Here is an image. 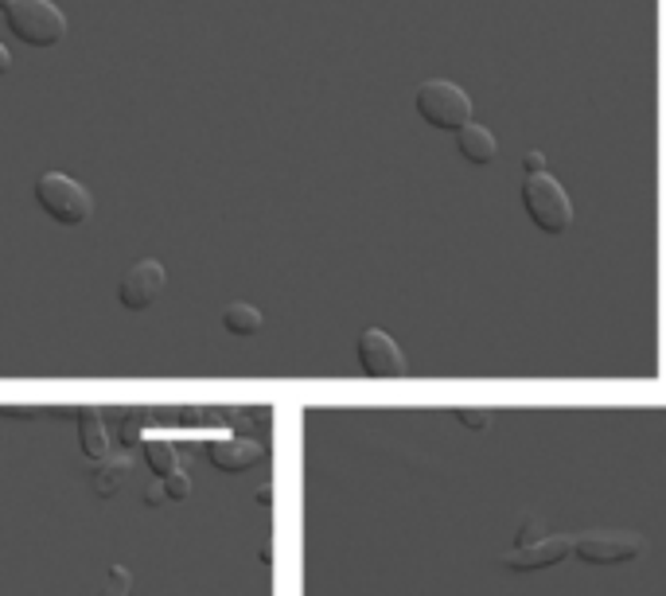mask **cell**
I'll list each match as a JSON object with an SVG mask.
<instances>
[{"label": "cell", "mask_w": 666, "mask_h": 596, "mask_svg": "<svg viewBox=\"0 0 666 596\" xmlns=\"http://www.w3.org/2000/svg\"><path fill=\"white\" fill-rule=\"evenodd\" d=\"M36 203L59 226H82L94 214V196L79 179L62 176V172H44L36 179Z\"/></svg>", "instance_id": "1"}, {"label": "cell", "mask_w": 666, "mask_h": 596, "mask_svg": "<svg viewBox=\"0 0 666 596\" xmlns=\"http://www.w3.org/2000/svg\"><path fill=\"white\" fill-rule=\"evenodd\" d=\"M523 207H526V219L542 234H565L569 223H573V203H569L561 179H553L550 172L526 176Z\"/></svg>", "instance_id": "2"}, {"label": "cell", "mask_w": 666, "mask_h": 596, "mask_svg": "<svg viewBox=\"0 0 666 596\" xmlns=\"http://www.w3.org/2000/svg\"><path fill=\"white\" fill-rule=\"evenodd\" d=\"M9 32L27 47H55L67 36V16L55 9L51 0H12L4 9Z\"/></svg>", "instance_id": "3"}, {"label": "cell", "mask_w": 666, "mask_h": 596, "mask_svg": "<svg viewBox=\"0 0 666 596\" xmlns=\"http://www.w3.org/2000/svg\"><path fill=\"white\" fill-rule=\"evenodd\" d=\"M418 117L433 129H444V133H460L471 121V98L456 82L429 79L418 86Z\"/></svg>", "instance_id": "4"}, {"label": "cell", "mask_w": 666, "mask_h": 596, "mask_svg": "<svg viewBox=\"0 0 666 596\" xmlns=\"http://www.w3.org/2000/svg\"><path fill=\"white\" fill-rule=\"evenodd\" d=\"M164 285H168V273H164L161 261H137V266H129V273L121 277L117 301H121V308H129V312H144L164 293Z\"/></svg>", "instance_id": "5"}, {"label": "cell", "mask_w": 666, "mask_h": 596, "mask_svg": "<svg viewBox=\"0 0 666 596\" xmlns=\"http://www.w3.org/2000/svg\"><path fill=\"white\" fill-rule=\"evenodd\" d=\"M359 366L371 378H401L406 374V355H401V348L386 331L366 328L359 336Z\"/></svg>", "instance_id": "6"}, {"label": "cell", "mask_w": 666, "mask_h": 596, "mask_svg": "<svg viewBox=\"0 0 666 596\" xmlns=\"http://www.w3.org/2000/svg\"><path fill=\"white\" fill-rule=\"evenodd\" d=\"M573 553L588 565H616L643 553V538L635 535H585L573 542Z\"/></svg>", "instance_id": "7"}, {"label": "cell", "mask_w": 666, "mask_h": 596, "mask_svg": "<svg viewBox=\"0 0 666 596\" xmlns=\"http://www.w3.org/2000/svg\"><path fill=\"white\" fill-rule=\"evenodd\" d=\"M565 553H573V538H538L534 546H518L515 553H506L503 565L515 573H530L558 565V561H565Z\"/></svg>", "instance_id": "8"}, {"label": "cell", "mask_w": 666, "mask_h": 596, "mask_svg": "<svg viewBox=\"0 0 666 596\" xmlns=\"http://www.w3.org/2000/svg\"><path fill=\"white\" fill-rule=\"evenodd\" d=\"M207 456L222 472H246V468H254L266 456V448L258 441H246V436H222V441L207 445Z\"/></svg>", "instance_id": "9"}, {"label": "cell", "mask_w": 666, "mask_h": 596, "mask_svg": "<svg viewBox=\"0 0 666 596\" xmlns=\"http://www.w3.org/2000/svg\"><path fill=\"white\" fill-rule=\"evenodd\" d=\"M456 152H460L468 164H476V168H488V164L495 161V152H499L495 133H491L488 125L468 121L460 133H456Z\"/></svg>", "instance_id": "10"}, {"label": "cell", "mask_w": 666, "mask_h": 596, "mask_svg": "<svg viewBox=\"0 0 666 596\" xmlns=\"http://www.w3.org/2000/svg\"><path fill=\"white\" fill-rule=\"evenodd\" d=\"M79 448L90 456V460H102L109 448V436H106V421L94 406H82L79 410Z\"/></svg>", "instance_id": "11"}, {"label": "cell", "mask_w": 666, "mask_h": 596, "mask_svg": "<svg viewBox=\"0 0 666 596\" xmlns=\"http://www.w3.org/2000/svg\"><path fill=\"white\" fill-rule=\"evenodd\" d=\"M261 324H266L261 320V312L246 301H234L222 308V328L231 331V336H258Z\"/></svg>", "instance_id": "12"}, {"label": "cell", "mask_w": 666, "mask_h": 596, "mask_svg": "<svg viewBox=\"0 0 666 596\" xmlns=\"http://www.w3.org/2000/svg\"><path fill=\"white\" fill-rule=\"evenodd\" d=\"M129 456H102V468L94 472V495H102V499H109L114 495L117 488L125 483V476H129Z\"/></svg>", "instance_id": "13"}, {"label": "cell", "mask_w": 666, "mask_h": 596, "mask_svg": "<svg viewBox=\"0 0 666 596\" xmlns=\"http://www.w3.org/2000/svg\"><path fill=\"white\" fill-rule=\"evenodd\" d=\"M144 464H149L161 480H164V476H172L179 468L176 445H168V441H144Z\"/></svg>", "instance_id": "14"}, {"label": "cell", "mask_w": 666, "mask_h": 596, "mask_svg": "<svg viewBox=\"0 0 666 596\" xmlns=\"http://www.w3.org/2000/svg\"><path fill=\"white\" fill-rule=\"evenodd\" d=\"M129 588H133V573L125 570V565H114L98 596H129Z\"/></svg>", "instance_id": "15"}, {"label": "cell", "mask_w": 666, "mask_h": 596, "mask_svg": "<svg viewBox=\"0 0 666 596\" xmlns=\"http://www.w3.org/2000/svg\"><path fill=\"white\" fill-rule=\"evenodd\" d=\"M164 491H168L172 503H179V499L191 495V480H187V476L176 468V472H172V476H164Z\"/></svg>", "instance_id": "16"}, {"label": "cell", "mask_w": 666, "mask_h": 596, "mask_svg": "<svg viewBox=\"0 0 666 596\" xmlns=\"http://www.w3.org/2000/svg\"><path fill=\"white\" fill-rule=\"evenodd\" d=\"M456 421L468 429H488L491 425V413L488 410H456Z\"/></svg>", "instance_id": "17"}, {"label": "cell", "mask_w": 666, "mask_h": 596, "mask_svg": "<svg viewBox=\"0 0 666 596\" xmlns=\"http://www.w3.org/2000/svg\"><path fill=\"white\" fill-rule=\"evenodd\" d=\"M141 499H144V507H164V503H172L168 491H164V483H149Z\"/></svg>", "instance_id": "18"}, {"label": "cell", "mask_w": 666, "mask_h": 596, "mask_svg": "<svg viewBox=\"0 0 666 596\" xmlns=\"http://www.w3.org/2000/svg\"><path fill=\"white\" fill-rule=\"evenodd\" d=\"M538 538H542V523H538V518H526L523 530H518V546H534Z\"/></svg>", "instance_id": "19"}, {"label": "cell", "mask_w": 666, "mask_h": 596, "mask_svg": "<svg viewBox=\"0 0 666 596\" xmlns=\"http://www.w3.org/2000/svg\"><path fill=\"white\" fill-rule=\"evenodd\" d=\"M523 168H526V176H538V172H546V156L542 152H526Z\"/></svg>", "instance_id": "20"}, {"label": "cell", "mask_w": 666, "mask_h": 596, "mask_svg": "<svg viewBox=\"0 0 666 596\" xmlns=\"http://www.w3.org/2000/svg\"><path fill=\"white\" fill-rule=\"evenodd\" d=\"M9 71H12V51L0 44V74H9Z\"/></svg>", "instance_id": "21"}, {"label": "cell", "mask_w": 666, "mask_h": 596, "mask_svg": "<svg viewBox=\"0 0 666 596\" xmlns=\"http://www.w3.org/2000/svg\"><path fill=\"white\" fill-rule=\"evenodd\" d=\"M269 503H273V488H258V507H269Z\"/></svg>", "instance_id": "22"}, {"label": "cell", "mask_w": 666, "mask_h": 596, "mask_svg": "<svg viewBox=\"0 0 666 596\" xmlns=\"http://www.w3.org/2000/svg\"><path fill=\"white\" fill-rule=\"evenodd\" d=\"M9 4H12V0H0V9H9Z\"/></svg>", "instance_id": "23"}]
</instances>
